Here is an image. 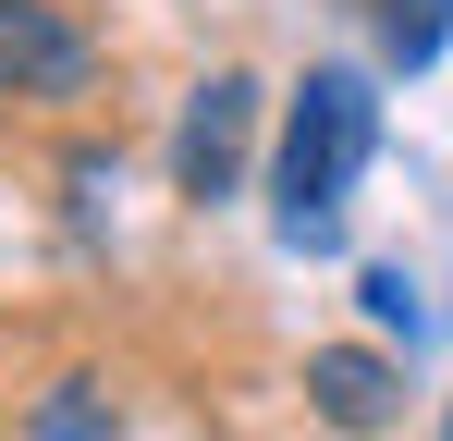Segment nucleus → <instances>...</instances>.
Returning <instances> with one entry per match:
<instances>
[{"instance_id":"nucleus-8","label":"nucleus","mask_w":453,"mask_h":441,"mask_svg":"<svg viewBox=\"0 0 453 441\" xmlns=\"http://www.w3.org/2000/svg\"><path fill=\"white\" fill-rule=\"evenodd\" d=\"M441 441H453V429H441Z\"/></svg>"},{"instance_id":"nucleus-1","label":"nucleus","mask_w":453,"mask_h":441,"mask_svg":"<svg viewBox=\"0 0 453 441\" xmlns=\"http://www.w3.org/2000/svg\"><path fill=\"white\" fill-rule=\"evenodd\" d=\"M368 147H380V98H368V74H343V62H319L295 86V123H282V245H343V184L368 172Z\"/></svg>"},{"instance_id":"nucleus-4","label":"nucleus","mask_w":453,"mask_h":441,"mask_svg":"<svg viewBox=\"0 0 453 441\" xmlns=\"http://www.w3.org/2000/svg\"><path fill=\"white\" fill-rule=\"evenodd\" d=\"M306 405H319L343 441H368V429L404 417V368L368 356V344H319V356H306Z\"/></svg>"},{"instance_id":"nucleus-5","label":"nucleus","mask_w":453,"mask_h":441,"mask_svg":"<svg viewBox=\"0 0 453 441\" xmlns=\"http://www.w3.org/2000/svg\"><path fill=\"white\" fill-rule=\"evenodd\" d=\"M380 37H392V62H404V74H429V62H441V37H453V0H380Z\"/></svg>"},{"instance_id":"nucleus-2","label":"nucleus","mask_w":453,"mask_h":441,"mask_svg":"<svg viewBox=\"0 0 453 441\" xmlns=\"http://www.w3.org/2000/svg\"><path fill=\"white\" fill-rule=\"evenodd\" d=\"M98 37L62 0H0V98H86Z\"/></svg>"},{"instance_id":"nucleus-7","label":"nucleus","mask_w":453,"mask_h":441,"mask_svg":"<svg viewBox=\"0 0 453 441\" xmlns=\"http://www.w3.org/2000/svg\"><path fill=\"white\" fill-rule=\"evenodd\" d=\"M37 441H98V380H62V405L37 417Z\"/></svg>"},{"instance_id":"nucleus-6","label":"nucleus","mask_w":453,"mask_h":441,"mask_svg":"<svg viewBox=\"0 0 453 441\" xmlns=\"http://www.w3.org/2000/svg\"><path fill=\"white\" fill-rule=\"evenodd\" d=\"M356 294H368V319H380V331H404V344L429 331V306H417V282H404V270H368Z\"/></svg>"},{"instance_id":"nucleus-3","label":"nucleus","mask_w":453,"mask_h":441,"mask_svg":"<svg viewBox=\"0 0 453 441\" xmlns=\"http://www.w3.org/2000/svg\"><path fill=\"white\" fill-rule=\"evenodd\" d=\"M245 135H257V74H209L196 111H184V147H172V184H184V197H233Z\"/></svg>"}]
</instances>
